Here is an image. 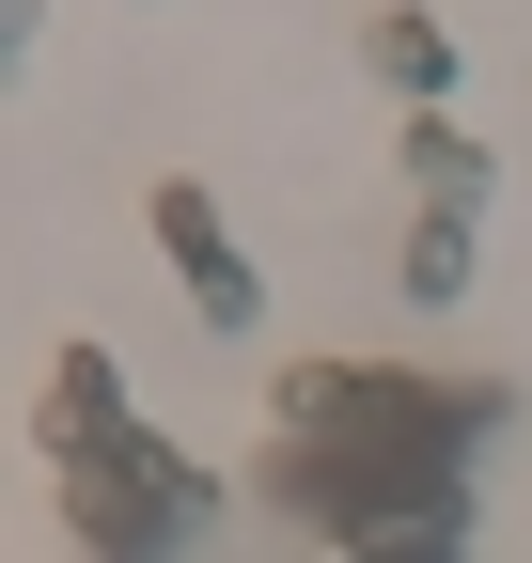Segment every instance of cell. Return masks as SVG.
Instances as JSON below:
<instances>
[{"instance_id": "obj_1", "label": "cell", "mask_w": 532, "mask_h": 563, "mask_svg": "<svg viewBox=\"0 0 532 563\" xmlns=\"http://www.w3.org/2000/svg\"><path fill=\"white\" fill-rule=\"evenodd\" d=\"M470 439H501V376L423 391V376L298 361L251 501L298 517V532H329V548H361V532H391V517H470V485H454V470H470Z\"/></svg>"}, {"instance_id": "obj_2", "label": "cell", "mask_w": 532, "mask_h": 563, "mask_svg": "<svg viewBox=\"0 0 532 563\" xmlns=\"http://www.w3.org/2000/svg\"><path fill=\"white\" fill-rule=\"evenodd\" d=\"M47 470L79 485V532L95 548H125V563H157L173 532H188V501H204V485H188V454L173 439H142V422L110 407V361L95 344H63V376H47Z\"/></svg>"}, {"instance_id": "obj_3", "label": "cell", "mask_w": 532, "mask_h": 563, "mask_svg": "<svg viewBox=\"0 0 532 563\" xmlns=\"http://www.w3.org/2000/svg\"><path fill=\"white\" fill-rule=\"evenodd\" d=\"M142 220H157V251H173V282H188V313H204L220 344H251V329H266V282H251V251L220 235V203L188 188V173H157Z\"/></svg>"}, {"instance_id": "obj_4", "label": "cell", "mask_w": 532, "mask_h": 563, "mask_svg": "<svg viewBox=\"0 0 532 563\" xmlns=\"http://www.w3.org/2000/svg\"><path fill=\"white\" fill-rule=\"evenodd\" d=\"M391 157H408V188H423V220L439 235H486V188H501V157L454 110H408V141H391Z\"/></svg>"}, {"instance_id": "obj_5", "label": "cell", "mask_w": 532, "mask_h": 563, "mask_svg": "<svg viewBox=\"0 0 532 563\" xmlns=\"http://www.w3.org/2000/svg\"><path fill=\"white\" fill-rule=\"evenodd\" d=\"M361 47H376V79L408 95V110H439V95H454V47H439V16H408V0H391V16H376Z\"/></svg>"}, {"instance_id": "obj_6", "label": "cell", "mask_w": 532, "mask_h": 563, "mask_svg": "<svg viewBox=\"0 0 532 563\" xmlns=\"http://www.w3.org/2000/svg\"><path fill=\"white\" fill-rule=\"evenodd\" d=\"M329 563H470V517H391V532L329 548Z\"/></svg>"}]
</instances>
